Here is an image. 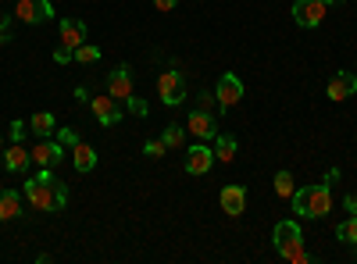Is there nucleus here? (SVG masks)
Instances as JSON below:
<instances>
[{"mask_svg": "<svg viewBox=\"0 0 357 264\" xmlns=\"http://www.w3.org/2000/svg\"><path fill=\"white\" fill-rule=\"evenodd\" d=\"M22 196L33 203L36 211H65V203H68V186L65 183H57L54 175H50V168H40L33 179L25 183V189H22Z\"/></svg>", "mask_w": 357, "mask_h": 264, "instance_id": "1", "label": "nucleus"}, {"mask_svg": "<svg viewBox=\"0 0 357 264\" xmlns=\"http://www.w3.org/2000/svg\"><path fill=\"white\" fill-rule=\"evenodd\" d=\"M329 211H333V186L329 183L293 189V215L296 218H325Z\"/></svg>", "mask_w": 357, "mask_h": 264, "instance_id": "2", "label": "nucleus"}, {"mask_svg": "<svg viewBox=\"0 0 357 264\" xmlns=\"http://www.w3.org/2000/svg\"><path fill=\"white\" fill-rule=\"evenodd\" d=\"M272 240H275V250H279L282 261H293V264H307L311 261V254L304 250V232H301V225H296L293 218L275 225Z\"/></svg>", "mask_w": 357, "mask_h": 264, "instance_id": "3", "label": "nucleus"}, {"mask_svg": "<svg viewBox=\"0 0 357 264\" xmlns=\"http://www.w3.org/2000/svg\"><path fill=\"white\" fill-rule=\"evenodd\" d=\"M158 97H161L165 107H178V104H183V100H186V79H183V72H178V68L161 72V79H158Z\"/></svg>", "mask_w": 357, "mask_h": 264, "instance_id": "4", "label": "nucleus"}, {"mask_svg": "<svg viewBox=\"0 0 357 264\" xmlns=\"http://www.w3.org/2000/svg\"><path fill=\"white\" fill-rule=\"evenodd\" d=\"M325 11H329V4H325V0H293V22L304 25V29L321 25Z\"/></svg>", "mask_w": 357, "mask_h": 264, "instance_id": "5", "label": "nucleus"}, {"mask_svg": "<svg viewBox=\"0 0 357 264\" xmlns=\"http://www.w3.org/2000/svg\"><path fill=\"white\" fill-rule=\"evenodd\" d=\"M15 18L29 22V25L47 22V18H54V4H50V0H18V4H15Z\"/></svg>", "mask_w": 357, "mask_h": 264, "instance_id": "6", "label": "nucleus"}, {"mask_svg": "<svg viewBox=\"0 0 357 264\" xmlns=\"http://www.w3.org/2000/svg\"><path fill=\"white\" fill-rule=\"evenodd\" d=\"M215 97H218V104H222V111H229V107H236L243 100V82L236 79L232 72H225L222 79H218V86H215Z\"/></svg>", "mask_w": 357, "mask_h": 264, "instance_id": "7", "label": "nucleus"}, {"mask_svg": "<svg viewBox=\"0 0 357 264\" xmlns=\"http://www.w3.org/2000/svg\"><path fill=\"white\" fill-rule=\"evenodd\" d=\"M211 168H215V150L200 139L197 146H190V150H186V171L190 175H207Z\"/></svg>", "mask_w": 357, "mask_h": 264, "instance_id": "8", "label": "nucleus"}, {"mask_svg": "<svg viewBox=\"0 0 357 264\" xmlns=\"http://www.w3.org/2000/svg\"><path fill=\"white\" fill-rule=\"evenodd\" d=\"M33 161L40 164V168H57L65 161V146L61 143H54V139H36V146H33Z\"/></svg>", "mask_w": 357, "mask_h": 264, "instance_id": "9", "label": "nucleus"}, {"mask_svg": "<svg viewBox=\"0 0 357 264\" xmlns=\"http://www.w3.org/2000/svg\"><path fill=\"white\" fill-rule=\"evenodd\" d=\"M186 129H190L197 139H204V143L218 136V122H215V114H207V111H200V107H193V111H190Z\"/></svg>", "mask_w": 357, "mask_h": 264, "instance_id": "10", "label": "nucleus"}, {"mask_svg": "<svg viewBox=\"0 0 357 264\" xmlns=\"http://www.w3.org/2000/svg\"><path fill=\"white\" fill-rule=\"evenodd\" d=\"M107 93L114 97V100H129L132 97V68L129 65H118L111 75H107Z\"/></svg>", "mask_w": 357, "mask_h": 264, "instance_id": "11", "label": "nucleus"}, {"mask_svg": "<svg viewBox=\"0 0 357 264\" xmlns=\"http://www.w3.org/2000/svg\"><path fill=\"white\" fill-rule=\"evenodd\" d=\"M325 93H329V100H347V97H354L357 93V75L350 72V68H340L333 79H329V90H325Z\"/></svg>", "mask_w": 357, "mask_h": 264, "instance_id": "12", "label": "nucleus"}, {"mask_svg": "<svg viewBox=\"0 0 357 264\" xmlns=\"http://www.w3.org/2000/svg\"><path fill=\"white\" fill-rule=\"evenodd\" d=\"M93 118L100 125H118L122 122V100H114L111 93L107 97H93Z\"/></svg>", "mask_w": 357, "mask_h": 264, "instance_id": "13", "label": "nucleus"}, {"mask_svg": "<svg viewBox=\"0 0 357 264\" xmlns=\"http://www.w3.org/2000/svg\"><path fill=\"white\" fill-rule=\"evenodd\" d=\"M218 200H222V211H225L229 218H240V215L247 211V189H243V186H236V183L225 186Z\"/></svg>", "mask_w": 357, "mask_h": 264, "instance_id": "14", "label": "nucleus"}, {"mask_svg": "<svg viewBox=\"0 0 357 264\" xmlns=\"http://www.w3.org/2000/svg\"><path fill=\"white\" fill-rule=\"evenodd\" d=\"M29 164H33V150H25L22 143H11L8 150H4V168L15 171V175H25Z\"/></svg>", "mask_w": 357, "mask_h": 264, "instance_id": "15", "label": "nucleus"}, {"mask_svg": "<svg viewBox=\"0 0 357 264\" xmlns=\"http://www.w3.org/2000/svg\"><path fill=\"white\" fill-rule=\"evenodd\" d=\"M61 43L68 47V50H75V47H82L86 43V22H79V18H61Z\"/></svg>", "mask_w": 357, "mask_h": 264, "instance_id": "16", "label": "nucleus"}, {"mask_svg": "<svg viewBox=\"0 0 357 264\" xmlns=\"http://www.w3.org/2000/svg\"><path fill=\"white\" fill-rule=\"evenodd\" d=\"M15 218H22V193L0 189V222H15Z\"/></svg>", "mask_w": 357, "mask_h": 264, "instance_id": "17", "label": "nucleus"}, {"mask_svg": "<svg viewBox=\"0 0 357 264\" xmlns=\"http://www.w3.org/2000/svg\"><path fill=\"white\" fill-rule=\"evenodd\" d=\"M29 129H33L36 139H50V136L57 132V118H54L50 111H36L33 118H29Z\"/></svg>", "mask_w": 357, "mask_h": 264, "instance_id": "18", "label": "nucleus"}, {"mask_svg": "<svg viewBox=\"0 0 357 264\" xmlns=\"http://www.w3.org/2000/svg\"><path fill=\"white\" fill-rule=\"evenodd\" d=\"M72 161H75V168H79V171H93L100 157H97V150H93V146L79 139V143L72 146Z\"/></svg>", "mask_w": 357, "mask_h": 264, "instance_id": "19", "label": "nucleus"}, {"mask_svg": "<svg viewBox=\"0 0 357 264\" xmlns=\"http://www.w3.org/2000/svg\"><path fill=\"white\" fill-rule=\"evenodd\" d=\"M211 150H215V161H222V164H232V161H236V150H240V146H236V139H232L229 132H218Z\"/></svg>", "mask_w": 357, "mask_h": 264, "instance_id": "20", "label": "nucleus"}, {"mask_svg": "<svg viewBox=\"0 0 357 264\" xmlns=\"http://www.w3.org/2000/svg\"><path fill=\"white\" fill-rule=\"evenodd\" d=\"M336 240L347 243V247H357V215H350L347 222L336 225Z\"/></svg>", "mask_w": 357, "mask_h": 264, "instance_id": "21", "label": "nucleus"}, {"mask_svg": "<svg viewBox=\"0 0 357 264\" xmlns=\"http://www.w3.org/2000/svg\"><path fill=\"white\" fill-rule=\"evenodd\" d=\"M161 139H165L168 150H183V143H186V129H183V125H165Z\"/></svg>", "mask_w": 357, "mask_h": 264, "instance_id": "22", "label": "nucleus"}, {"mask_svg": "<svg viewBox=\"0 0 357 264\" xmlns=\"http://www.w3.org/2000/svg\"><path fill=\"white\" fill-rule=\"evenodd\" d=\"M72 61H79V65H97V61H100V47H93V43L75 47V50H72Z\"/></svg>", "mask_w": 357, "mask_h": 264, "instance_id": "23", "label": "nucleus"}, {"mask_svg": "<svg viewBox=\"0 0 357 264\" xmlns=\"http://www.w3.org/2000/svg\"><path fill=\"white\" fill-rule=\"evenodd\" d=\"M275 193L279 196H293V171H275Z\"/></svg>", "mask_w": 357, "mask_h": 264, "instance_id": "24", "label": "nucleus"}, {"mask_svg": "<svg viewBox=\"0 0 357 264\" xmlns=\"http://www.w3.org/2000/svg\"><path fill=\"white\" fill-rule=\"evenodd\" d=\"M197 107H200V111H207V114H218V111H222L218 97H215V93H207V90H204V93H197Z\"/></svg>", "mask_w": 357, "mask_h": 264, "instance_id": "25", "label": "nucleus"}, {"mask_svg": "<svg viewBox=\"0 0 357 264\" xmlns=\"http://www.w3.org/2000/svg\"><path fill=\"white\" fill-rule=\"evenodd\" d=\"M143 154H146V157H165L168 146H165V139L158 136V139H146V143H143Z\"/></svg>", "mask_w": 357, "mask_h": 264, "instance_id": "26", "label": "nucleus"}, {"mask_svg": "<svg viewBox=\"0 0 357 264\" xmlns=\"http://www.w3.org/2000/svg\"><path fill=\"white\" fill-rule=\"evenodd\" d=\"M57 143H61V146H75V143H79V132L61 125V129H57Z\"/></svg>", "mask_w": 357, "mask_h": 264, "instance_id": "27", "label": "nucleus"}, {"mask_svg": "<svg viewBox=\"0 0 357 264\" xmlns=\"http://www.w3.org/2000/svg\"><path fill=\"white\" fill-rule=\"evenodd\" d=\"M126 107L136 114V118H143V114H146V104H143L139 97H129V100H126Z\"/></svg>", "mask_w": 357, "mask_h": 264, "instance_id": "28", "label": "nucleus"}, {"mask_svg": "<svg viewBox=\"0 0 357 264\" xmlns=\"http://www.w3.org/2000/svg\"><path fill=\"white\" fill-rule=\"evenodd\" d=\"M54 61H57V65H68V61H72V50H68V47L61 43V47L54 50Z\"/></svg>", "mask_w": 357, "mask_h": 264, "instance_id": "29", "label": "nucleus"}, {"mask_svg": "<svg viewBox=\"0 0 357 264\" xmlns=\"http://www.w3.org/2000/svg\"><path fill=\"white\" fill-rule=\"evenodd\" d=\"M25 125L29 122H11V143H22L25 139Z\"/></svg>", "mask_w": 357, "mask_h": 264, "instance_id": "30", "label": "nucleus"}, {"mask_svg": "<svg viewBox=\"0 0 357 264\" xmlns=\"http://www.w3.org/2000/svg\"><path fill=\"white\" fill-rule=\"evenodd\" d=\"M11 40V18L4 15V18H0V43H8Z\"/></svg>", "mask_w": 357, "mask_h": 264, "instance_id": "31", "label": "nucleus"}, {"mask_svg": "<svg viewBox=\"0 0 357 264\" xmlns=\"http://www.w3.org/2000/svg\"><path fill=\"white\" fill-rule=\"evenodd\" d=\"M154 8H158V11H172L175 0H154Z\"/></svg>", "mask_w": 357, "mask_h": 264, "instance_id": "32", "label": "nucleus"}, {"mask_svg": "<svg viewBox=\"0 0 357 264\" xmlns=\"http://www.w3.org/2000/svg\"><path fill=\"white\" fill-rule=\"evenodd\" d=\"M343 208H347L350 215H357V196H347V200H343Z\"/></svg>", "mask_w": 357, "mask_h": 264, "instance_id": "33", "label": "nucleus"}, {"mask_svg": "<svg viewBox=\"0 0 357 264\" xmlns=\"http://www.w3.org/2000/svg\"><path fill=\"white\" fill-rule=\"evenodd\" d=\"M325 4H329V8H333V4H343V0H325Z\"/></svg>", "mask_w": 357, "mask_h": 264, "instance_id": "34", "label": "nucleus"}, {"mask_svg": "<svg viewBox=\"0 0 357 264\" xmlns=\"http://www.w3.org/2000/svg\"><path fill=\"white\" fill-rule=\"evenodd\" d=\"M0 154H4V136H0Z\"/></svg>", "mask_w": 357, "mask_h": 264, "instance_id": "35", "label": "nucleus"}, {"mask_svg": "<svg viewBox=\"0 0 357 264\" xmlns=\"http://www.w3.org/2000/svg\"><path fill=\"white\" fill-rule=\"evenodd\" d=\"M354 257H357V250H354Z\"/></svg>", "mask_w": 357, "mask_h": 264, "instance_id": "36", "label": "nucleus"}]
</instances>
